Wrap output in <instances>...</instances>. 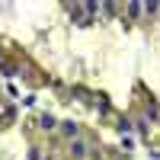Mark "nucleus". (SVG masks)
Listing matches in <instances>:
<instances>
[]
</instances>
